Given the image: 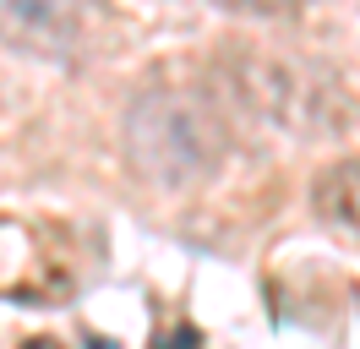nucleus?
Returning a JSON list of instances; mask_svg holds the SVG:
<instances>
[{
	"label": "nucleus",
	"instance_id": "nucleus-1",
	"mask_svg": "<svg viewBox=\"0 0 360 349\" xmlns=\"http://www.w3.org/2000/svg\"><path fill=\"white\" fill-rule=\"evenodd\" d=\"M224 126L207 99L186 87H153L131 104L126 120V153L131 164L158 186H191L219 170L224 158Z\"/></svg>",
	"mask_w": 360,
	"mask_h": 349
},
{
	"label": "nucleus",
	"instance_id": "nucleus-2",
	"mask_svg": "<svg viewBox=\"0 0 360 349\" xmlns=\"http://www.w3.org/2000/svg\"><path fill=\"white\" fill-rule=\"evenodd\" d=\"M88 0H0V39L11 49L66 61L88 39Z\"/></svg>",
	"mask_w": 360,
	"mask_h": 349
},
{
	"label": "nucleus",
	"instance_id": "nucleus-4",
	"mask_svg": "<svg viewBox=\"0 0 360 349\" xmlns=\"http://www.w3.org/2000/svg\"><path fill=\"white\" fill-rule=\"evenodd\" d=\"M219 6H235V11H257V17H268V11H290L295 0H219Z\"/></svg>",
	"mask_w": 360,
	"mask_h": 349
},
{
	"label": "nucleus",
	"instance_id": "nucleus-3",
	"mask_svg": "<svg viewBox=\"0 0 360 349\" xmlns=\"http://www.w3.org/2000/svg\"><path fill=\"white\" fill-rule=\"evenodd\" d=\"M311 202H316V213L328 218V224L360 235V158L328 164V170L316 174V186H311Z\"/></svg>",
	"mask_w": 360,
	"mask_h": 349
}]
</instances>
